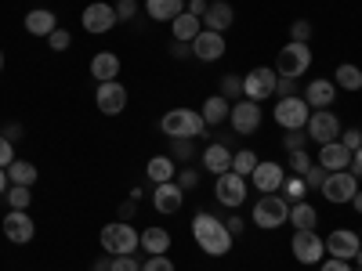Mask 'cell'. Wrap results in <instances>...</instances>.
I'll return each mask as SVG.
<instances>
[{"instance_id":"e7e4bbea","label":"cell","mask_w":362,"mask_h":271,"mask_svg":"<svg viewBox=\"0 0 362 271\" xmlns=\"http://www.w3.org/2000/svg\"><path fill=\"white\" fill-rule=\"evenodd\" d=\"M0 73H4V51H0Z\"/></svg>"},{"instance_id":"ab89813d","label":"cell","mask_w":362,"mask_h":271,"mask_svg":"<svg viewBox=\"0 0 362 271\" xmlns=\"http://www.w3.org/2000/svg\"><path fill=\"white\" fill-rule=\"evenodd\" d=\"M174 181H177V188H181V192H192V188L199 185V170H192V167H177V177H174Z\"/></svg>"},{"instance_id":"f907efd6","label":"cell","mask_w":362,"mask_h":271,"mask_svg":"<svg viewBox=\"0 0 362 271\" xmlns=\"http://www.w3.org/2000/svg\"><path fill=\"white\" fill-rule=\"evenodd\" d=\"M293 95H297V80L279 76V83H276V98H293Z\"/></svg>"},{"instance_id":"52a82bcc","label":"cell","mask_w":362,"mask_h":271,"mask_svg":"<svg viewBox=\"0 0 362 271\" xmlns=\"http://www.w3.org/2000/svg\"><path fill=\"white\" fill-rule=\"evenodd\" d=\"M319 192H322L326 203H334V206L351 203L355 192H358V177H355L351 170H334V174H326V181H322Z\"/></svg>"},{"instance_id":"9f6ffc18","label":"cell","mask_w":362,"mask_h":271,"mask_svg":"<svg viewBox=\"0 0 362 271\" xmlns=\"http://www.w3.org/2000/svg\"><path fill=\"white\" fill-rule=\"evenodd\" d=\"M319 271H351V264H348V260H337V257H329V260H322Z\"/></svg>"},{"instance_id":"f546056e","label":"cell","mask_w":362,"mask_h":271,"mask_svg":"<svg viewBox=\"0 0 362 271\" xmlns=\"http://www.w3.org/2000/svg\"><path fill=\"white\" fill-rule=\"evenodd\" d=\"M185 11V0H145V15L153 22H174Z\"/></svg>"},{"instance_id":"b9f144b4","label":"cell","mask_w":362,"mask_h":271,"mask_svg":"<svg viewBox=\"0 0 362 271\" xmlns=\"http://www.w3.org/2000/svg\"><path fill=\"white\" fill-rule=\"evenodd\" d=\"M290 40H297V44H308V40H312V22H308V18H297V22H290Z\"/></svg>"},{"instance_id":"db71d44e","label":"cell","mask_w":362,"mask_h":271,"mask_svg":"<svg viewBox=\"0 0 362 271\" xmlns=\"http://www.w3.org/2000/svg\"><path fill=\"white\" fill-rule=\"evenodd\" d=\"M170 58H192V44H181V40H170Z\"/></svg>"},{"instance_id":"f1b7e54d","label":"cell","mask_w":362,"mask_h":271,"mask_svg":"<svg viewBox=\"0 0 362 271\" xmlns=\"http://www.w3.org/2000/svg\"><path fill=\"white\" fill-rule=\"evenodd\" d=\"M170 33H174V40H181V44H192V40L203 33V18H196V15H189V11H181V15L170 22Z\"/></svg>"},{"instance_id":"8992f818","label":"cell","mask_w":362,"mask_h":271,"mask_svg":"<svg viewBox=\"0 0 362 271\" xmlns=\"http://www.w3.org/2000/svg\"><path fill=\"white\" fill-rule=\"evenodd\" d=\"M308 116H312V105L293 95V98H279L276 109H272V119L283 127V131H305L308 127Z\"/></svg>"},{"instance_id":"7c38bea8","label":"cell","mask_w":362,"mask_h":271,"mask_svg":"<svg viewBox=\"0 0 362 271\" xmlns=\"http://www.w3.org/2000/svg\"><path fill=\"white\" fill-rule=\"evenodd\" d=\"M228 124H232L235 134H257L261 131V102H250V98L232 102Z\"/></svg>"},{"instance_id":"ac0fdd59","label":"cell","mask_w":362,"mask_h":271,"mask_svg":"<svg viewBox=\"0 0 362 271\" xmlns=\"http://www.w3.org/2000/svg\"><path fill=\"white\" fill-rule=\"evenodd\" d=\"M225 51H228L225 33H214V29H203V33L192 40V58H199V62H221Z\"/></svg>"},{"instance_id":"4dcf8cb0","label":"cell","mask_w":362,"mask_h":271,"mask_svg":"<svg viewBox=\"0 0 362 271\" xmlns=\"http://www.w3.org/2000/svg\"><path fill=\"white\" fill-rule=\"evenodd\" d=\"M145 174H148L153 185H167V181L177 177V163L170 156H153V159H148V167H145Z\"/></svg>"},{"instance_id":"cb8c5ba5","label":"cell","mask_w":362,"mask_h":271,"mask_svg":"<svg viewBox=\"0 0 362 271\" xmlns=\"http://www.w3.org/2000/svg\"><path fill=\"white\" fill-rule=\"evenodd\" d=\"M119 54L116 51H98L95 58H90V76H95L98 83H105V80H116L119 76Z\"/></svg>"},{"instance_id":"11a10c76","label":"cell","mask_w":362,"mask_h":271,"mask_svg":"<svg viewBox=\"0 0 362 271\" xmlns=\"http://www.w3.org/2000/svg\"><path fill=\"white\" fill-rule=\"evenodd\" d=\"M134 214H138V203H134V199L119 203V221H134Z\"/></svg>"},{"instance_id":"f6af8a7d","label":"cell","mask_w":362,"mask_h":271,"mask_svg":"<svg viewBox=\"0 0 362 271\" xmlns=\"http://www.w3.org/2000/svg\"><path fill=\"white\" fill-rule=\"evenodd\" d=\"M322 181H326V170H322L319 163H312V167H308V174H305L308 192H319V188H322Z\"/></svg>"},{"instance_id":"d4e9b609","label":"cell","mask_w":362,"mask_h":271,"mask_svg":"<svg viewBox=\"0 0 362 271\" xmlns=\"http://www.w3.org/2000/svg\"><path fill=\"white\" fill-rule=\"evenodd\" d=\"M232 22H235V11H232L228 0H214L203 15V29H214V33H225Z\"/></svg>"},{"instance_id":"ba28073f","label":"cell","mask_w":362,"mask_h":271,"mask_svg":"<svg viewBox=\"0 0 362 271\" xmlns=\"http://www.w3.org/2000/svg\"><path fill=\"white\" fill-rule=\"evenodd\" d=\"M276 83H279V73L268 69V66H257L243 76V98L250 102H268L276 98Z\"/></svg>"},{"instance_id":"6125c7cd","label":"cell","mask_w":362,"mask_h":271,"mask_svg":"<svg viewBox=\"0 0 362 271\" xmlns=\"http://www.w3.org/2000/svg\"><path fill=\"white\" fill-rule=\"evenodd\" d=\"M351 206H355V214H362V188L355 192V199H351Z\"/></svg>"},{"instance_id":"94428289","label":"cell","mask_w":362,"mask_h":271,"mask_svg":"<svg viewBox=\"0 0 362 271\" xmlns=\"http://www.w3.org/2000/svg\"><path fill=\"white\" fill-rule=\"evenodd\" d=\"M8 185H11V181H8V170H4V167H0V195H4V192H8Z\"/></svg>"},{"instance_id":"484cf974","label":"cell","mask_w":362,"mask_h":271,"mask_svg":"<svg viewBox=\"0 0 362 271\" xmlns=\"http://www.w3.org/2000/svg\"><path fill=\"white\" fill-rule=\"evenodd\" d=\"M138 246L153 257V253H167L170 250V231L160 224H148L145 231H138Z\"/></svg>"},{"instance_id":"2e32d148","label":"cell","mask_w":362,"mask_h":271,"mask_svg":"<svg viewBox=\"0 0 362 271\" xmlns=\"http://www.w3.org/2000/svg\"><path fill=\"white\" fill-rule=\"evenodd\" d=\"M80 22H83L87 33L102 37V33H109V29H112L119 18H116V8H112V4H102V0H95V4H87V8H83Z\"/></svg>"},{"instance_id":"1f68e13d","label":"cell","mask_w":362,"mask_h":271,"mask_svg":"<svg viewBox=\"0 0 362 271\" xmlns=\"http://www.w3.org/2000/svg\"><path fill=\"white\" fill-rule=\"evenodd\" d=\"M37 167L33 163H29V159H15L11 167H8V181H11V185H25V188H33L37 185Z\"/></svg>"},{"instance_id":"9c48e42d","label":"cell","mask_w":362,"mask_h":271,"mask_svg":"<svg viewBox=\"0 0 362 271\" xmlns=\"http://www.w3.org/2000/svg\"><path fill=\"white\" fill-rule=\"evenodd\" d=\"M305 134H308V141H315V145H329V141L341 138V119L329 112V109H312Z\"/></svg>"},{"instance_id":"3957f363","label":"cell","mask_w":362,"mask_h":271,"mask_svg":"<svg viewBox=\"0 0 362 271\" xmlns=\"http://www.w3.org/2000/svg\"><path fill=\"white\" fill-rule=\"evenodd\" d=\"M308 69H312V47H308V44L290 40V44L279 47V54H276V73H279V76L297 80V76H305Z\"/></svg>"},{"instance_id":"836d02e7","label":"cell","mask_w":362,"mask_h":271,"mask_svg":"<svg viewBox=\"0 0 362 271\" xmlns=\"http://www.w3.org/2000/svg\"><path fill=\"white\" fill-rule=\"evenodd\" d=\"M257 163H261V159H257L254 148H239V152H232V170H235L239 177H250Z\"/></svg>"},{"instance_id":"83f0119b","label":"cell","mask_w":362,"mask_h":271,"mask_svg":"<svg viewBox=\"0 0 362 271\" xmlns=\"http://www.w3.org/2000/svg\"><path fill=\"white\" fill-rule=\"evenodd\" d=\"M228 112H232V102L221 98V95H210V98L203 102V109H199V116H203V124H206V127H221V124H228Z\"/></svg>"},{"instance_id":"60d3db41","label":"cell","mask_w":362,"mask_h":271,"mask_svg":"<svg viewBox=\"0 0 362 271\" xmlns=\"http://www.w3.org/2000/svg\"><path fill=\"white\" fill-rule=\"evenodd\" d=\"M69 44H73V33H69L66 25H58L54 33L47 37V47H51V51H69Z\"/></svg>"},{"instance_id":"6da1fadb","label":"cell","mask_w":362,"mask_h":271,"mask_svg":"<svg viewBox=\"0 0 362 271\" xmlns=\"http://www.w3.org/2000/svg\"><path fill=\"white\" fill-rule=\"evenodd\" d=\"M192 239L206 257H225L235 243V239L228 235V228H225V221H218L214 214H206V210H199V214L192 217Z\"/></svg>"},{"instance_id":"603a6c76","label":"cell","mask_w":362,"mask_h":271,"mask_svg":"<svg viewBox=\"0 0 362 271\" xmlns=\"http://www.w3.org/2000/svg\"><path fill=\"white\" fill-rule=\"evenodd\" d=\"M54 29H58V18H54V11H47V8H33V11L25 15V33H29V37H44V40H47Z\"/></svg>"},{"instance_id":"f5cc1de1","label":"cell","mask_w":362,"mask_h":271,"mask_svg":"<svg viewBox=\"0 0 362 271\" xmlns=\"http://www.w3.org/2000/svg\"><path fill=\"white\" fill-rule=\"evenodd\" d=\"M225 228H228V235H232V239H239V235H243V217H239V210H235V214L225 221Z\"/></svg>"},{"instance_id":"44dd1931","label":"cell","mask_w":362,"mask_h":271,"mask_svg":"<svg viewBox=\"0 0 362 271\" xmlns=\"http://www.w3.org/2000/svg\"><path fill=\"white\" fill-rule=\"evenodd\" d=\"M300 98H305L312 109H329V105H334V98H337V83L334 80H308V87H305V95H300Z\"/></svg>"},{"instance_id":"4316f807","label":"cell","mask_w":362,"mask_h":271,"mask_svg":"<svg viewBox=\"0 0 362 271\" xmlns=\"http://www.w3.org/2000/svg\"><path fill=\"white\" fill-rule=\"evenodd\" d=\"M286 224H293V231H315V224H319V210H315L308 199L290 203V221H286Z\"/></svg>"},{"instance_id":"816d5d0a","label":"cell","mask_w":362,"mask_h":271,"mask_svg":"<svg viewBox=\"0 0 362 271\" xmlns=\"http://www.w3.org/2000/svg\"><path fill=\"white\" fill-rule=\"evenodd\" d=\"M206 8H210V0H185V11H189V15H196V18H203V15H206Z\"/></svg>"},{"instance_id":"277c9868","label":"cell","mask_w":362,"mask_h":271,"mask_svg":"<svg viewBox=\"0 0 362 271\" xmlns=\"http://www.w3.org/2000/svg\"><path fill=\"white\" fill-rule=\"evenodd\" d=\"M286 221H290V203H286L283 195L268 192V195H261V199L254 203V224H257V228L276 231V228H283Z\"/></svg>"},{"instance_id":"30bf717a","label":"cell","mask_w":362,"mask_h":271,"mask_svg":"<svg viewBox=\"0 0 362 271\" xmlns=\"http://www.w3.org/2000/svg\"><path fill=\"white\" fill-rule=\"evenodd\" d=\"M95 102H98V112L102 116H119V112L127 109L131 95H127V87L119 83V80H105V83L95 87Z\"/></svg>"},{"instance_id":"7dc6e473","label":"cell","mask_w":362,"mask_h":271,"mask_svg":"<svg viewBox=\"0 0 362 271\" xmlns=\"http://www.w3.org/2000/svg\"><path fill=\"white\" fill-rule=\"evenodd\" d=\"M112 8H116V18H119V22H131V18L138 15V0H116Z\"/></svg>"},{"instance_id":"ffe728a7","label":"cell","mask_w":362,"mask_h":271,"mask_svg":"<svg viewBox=\"0 0 362 271\" xmlns=\"http://www.w3.org/2000/svg\"><path fill=\"white\" fill-rule=\"evenodd\" d=\"M319 167H322L326 174H334V170H348V167H351V148H344L341 141L319 145Z\"/></svg>"},{"instance_id":"8d00e7d4","label":"cell","mask_w":362,"mask_h":271,"mask_svg":"<svg viewBox=\"0 0 362 271\" xmlns=\"http://www.w3.org/2000/svg\"><path fill=\"white\" fill-rule=\"evenodd\" d=\"M8 210H29V203H33V188L25 185H8Z\"/></svg>"},{"instance_id":"7bdbcfd3","label":"cell","mask_w":362,"mask_h":271,"mask_svg":"<svg viewBox=\"0 0 362 271\" xmlns=\"http://www.w3.org/2000/svg\"><path fill=\"white\" fill-rule=\"evenodd\" d=\"M141 271H174V260L167 253H153L148 260H141Z\"/></svg>"},{"instance_id":"03108f58","label":"cell","mask_w":362,"mask_h":271,"mask_svg":"<svg viewBox=\"0 0 362 271\" xmlns=\"http://www.w3.org/2000/svg\"><path fill=\"white\" fill-rule=\"evenodd\" d=\"M355 271H362V267H355Z\"/></svg>"},{"instance_id":"f35d334b","label":"cell","mask_w":362,"mask_h":271,"mask_svg":"<svg viewBox=\"0 0 362 271\" xmlns=\"http://www.w3.org/2000/svg\"><path fill=\"white\" fill-rule=\"evenodd\" d=\"M286 167H290V174H300V177H305V174H308V167H312V156H308V148H300V152H290Z\"/></svg>"},{"instance_id":"6f0895ef","label":"cell","mask_w":362,"mask_h":271,"mask_svg":"<svg viewBox=\"0 0 362 271\" xmlns=\"http://www.w3.org/2000/svg\"><path fill=\"white\" fill-rule=\"evenodd\" d=\"M355 177H362V148H355V152H351V167H348Z\"/></svg>"},{"instance_id":"d590c367","label":"cell","mask_w":362,"mask_h":271,"mask_svg":"<svg viewBox=\"0 0 362 271\" xmlns=\"http://www.w3.org/2000/svg\"><path fill=\"white\" fill-rule=\"evenodd\" d=\"M283 199L286 203H300V199H305L308 195V185H305V177H300V174H290L286 181H283Z\"/></svg>"},{"instance_id":"bcb514c9","label":"cell","mask_w":362,"mask_h":271,"mask_svg":"<svg viewBox=\"0 0 362 271\" xmlns=\"http://www.w3.org/2000/svg\"><path fill=\"white\" fill-rule=\"evenodd\" d=\"M112 271H141V260L134 253H119L112 257Z\"/></svg>"},{"instance_id":"8fae6325","label":"cell","mask_w":362,"mask_h":271,"mask_svg":"<svg viewBox=\"0 0 362 271\" xmlns=\"http://www.w3.org/2000/svg\"><path fill=\"white\" fill-rule=\"evenodd\" d=\"M214 195H218V203H221V206L239 210V206L247 203V177H239L235 170H228V174L214 177Z\"/></svg>"},{"instance_id":"681fc988","label":"cell","mask_w":362,"mask_h":271,"mask_svg":"<svg viewBox=\"0 0 362 271\" xmlns=\"http://www.w3.org/2000/svg\"><path fill=\"white\" fill-rule=\"evenodd\" d=\"M337 141H341L344 148H351V152H355V148H362V131H358V127H351V131H344Z\"/></svg>"},{"instance_id":"4fadbf2b","label":"cell","mask_w":362,"mask_h":271,"mask_svg":"<svg viewBox=\"0 0 362 271\" xmlns=\"http://www.w3.org/2000/svg\"><path fill=\"white\" fill-rule=\"evenodd\" d=\"M290 250H293L297 264H322V257H326V239H319L315 231H293Z\"/></svg>"},{"instance_id":"d6986e66","label":"cell","mask_w":362,"mask_h":271,"mask_svg":"<svg viewBox=\"0 0 362 271\" xmlns=\"http://www.w3.org/2000/svg\"><path fill=\"white\" fill-rule=\"evenodd\" d=\"M181 203H185V192L177 188V181H167V185H153V210L163 217L177 214Z\"/></svg>"},{"instance_id":"d6a6232c","label":"cell","mask_w":362,"mask_h":271,"mask_svg":"<svg viewBox=\"0 0 362 271\" xmlns=\"http://www.w3.org/2000/svg\"><path fill=\"white\" fill-rule=\"evenodd\" d=\"M334 83H337V90H362V69L351 66V62H344V66H337Z\"/></svg>"},{"instance_id":"7a4b0ae2","label":"cell","mask_w":362,"mask_h":271,"mask_svg":"<svg viewBox=\"0 0 362 271\" xmlns=\"http://www.w3.org/2000/svg\"><path fill=\"white\" fill-rule=\"evenodd\" d=\"M160 131L167 138H199L206 131V124L196 109H167L160 119Z\"/></svg>"},{"instance_id":"c3c4849f","label":"cell","mask_w":362,"mask_h":271,"mask_svg":"<svg viewBox=\"0 0 362 271\" xmlns=\"http://www.w3.org/2000/svg\"><path fill=\"white\" fill-rule=\"evenodd\" d=\"M15 159H18V156H15V141H8L4 134H0V167L8 170V167H11Z\"/></svg>"},{"instance_id":"e0dca14e","label":"cell","mask_w":362,"mask_h":271,"mask_svg":"<svg viewBox=\"0 0 362 271\" xmlns=\"http://www.w3.org/2000/svg\"><path fill=\"white\" fill-rule=\"evenodd\" d=\"M250 181H254V188H257L261 195L279 192V188H283V181H286V167H283V163H272V159H261V163L254 167Z\"/></svg>"},{"instance_id":"9a60e30c","label":"cell","mask_w":362,"mask_h":271,"mask_svg":"<svg viewBox=\"0 0 362 271\" xmlns=\"http://www.w3.org/2000/svg\"><path fill=\"white\" fill-rule=\"evenodd\" d=\"M358 250H362V239H358V231H351V228H334V231L326 235V253H329V257L355 260Z\"/></svg>"},{"instance_id":"680465c9","label":"cell","mask_w":362,"mask_h":271,"mask_svg":"<svg viewBox=\"0 0 362 271\" xmlns=\"http://www.w3.org/2000/svg\"><path fill=\"white\" fill-rule=\"evenodd\" d=\"M90 271H112V257H109V253H105V257H98Z\"/></svg>"},{"instance_id":"be15d7a7","label":"cell","mask_w":362,"mask_h":271,"mask_svg":"<svg viewBox=\"0 0 362 271\" xmlns=\"http://www.w3.org/2000/svg\"><path fill=\"white\" fill-rule=\"evenodd\" d=\"M355 267H362V250H358V253H355Z\"/></svg>"},{"instance_id":"e575fe53","label":"cell","mask_w":362,"mask_h":271,"mask_svg":"<svg viewBox=\"0 0 362 271\" xmlns=\"http://www.w3.org/2000/svg\"><path fill=\"white\" fill-rule=\"evenodd\" d=\"M174 163H189L196 156V138H170V152H167Z\"/></svg>"},{"instance_id":"ee69618b","label":"cell","mask_w":362,"mask_h":271,"mask_svg":"<svg viewBox=\"0 0 362 271\" xmlns=\"http://www.w3.org/2000/svg\"><path fill=\"white\" fill-rule=\"evenodd\" d=\"M305 145H308V134H305V131H286V138H283L286 152H300Z\"/></svg>"},{"instance_id":"74e56055","label":"cell","mask_w":362,"mask_h":271,"mask_svg":"<svg viewBox=\"0 0 362 271\" xmlns=\"http://www.w3.org/2000/svg\"><path fill=\"white\" fill-rule=\"evenodd\" d=\"M221 98H228V102L243 98V80L239 76H221Z\"/></svg>"},{"instance_id":"5b68a950","label":"cell","mask_w":362,"mask_h":271,"mask_svg":"<svg viewBox=\"0 0 362 271\" xmlns=\"http://www.w3.org/2000/svg\"><path fill=\"white\" fill-rule=\"evenodd\" d=\"M98 243H102V250H105L109 257L134 253V250H138V231H134V224H131V221H112V224H105V228H102Z\"/></svg>"},{"instance_id":"7402d4cb","label":"cell","mask_w":362,"mask_h":271,"mask_svg":"<svg viewBox=\"0 0 362 271\" xmlns=\"http://www.w3.org/2000/svg\"><path fill=\"white\" fill-rule=\"evenodd\" d=\"M203 170H210L214 177H221V174H228L232 170V148L228 145H206L203 148Z\"/></svg>"},{"instance_id":"91938a15","label":"cell","mask_w":362,"mask_h":271,"mask_svg":"<svg viewBox=\"0 0 362 271\" xmlns=\"http://www.w3.org/2000/svg\"><path fill=\"white\" fill-rule=\"evenodd\" d=\"M4 138H8V141H18V138H22V124H11V127L4 131Z\"/></svg>"},{"instance_id":"5bb4252c","label":"cell","mask_w":362,"mask_h":271,"mask_svg":"<svg viewBox=\"0 0 362 271\" xmlns=\"http://www.w3.org/2000/svg\"><path fill=\"white\" fill-rule=\"evenodd\" d=\"M4 235H8V243H15V246L33 243L37 221L29 217V210H8V214H4Z\"/></svg>"}]
</instances>
